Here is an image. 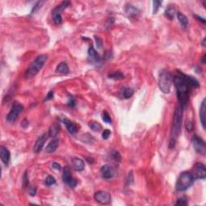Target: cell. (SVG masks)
Returning <instances> with one entry per match:
<instances>
[{
	"label": "cell",
	"mask_w": 206,
	"mask_h": 206,
	"mask_svg": "<svg viewBox=\"0 0 206 206\" xmlns=\"http://www.w3.org/2000/svg\"><path fill=\"white\" fill-rule=\"evenodd\" d=\"M0 156H1V160L3 161V163L5 165H8L10 159H11V153L9 152V150L4 146H1L0 147Z\"/></svg>",
	"instance_id": "cell-16"
},
{
	"label": "cell",
	"mask_w": 206,
	"mask_h": 206,
	"mask_svg": "<svg viewBox=\"0 0 206 206\" xmlns=\"http://www.w3.org/2000/svg\"><path fill=\"white\" fill-rule=\"evenodd\" d=\"M88 57L90 58V60L92 61V62L94 63H99L101 62V57L100 55L98 54L97 51L95 50L93 46H90L89 48V50H88Z\"/></svg>",
	"instance_id": "cell-17"
},
{
	"label": "cell",
	"mask_w": 206,
	"mask_h": 206,
	"mask_svg": "<svg viewBox=\"0 0 206 206\" xmlns=\"http://www.w3.org/2000/svg\"><path fill=\"white\" fill-rule=\"evenodd\" d=\"M202 44H203V46H204V47L205 46V38H204L203 42H202Z\"/></svg>",
	"instance_id": "cell-46"
},
{
	"label": "cell",
	"mask_w": 206,
	"mask_h": 206,
	"mask_svg": "<svg viewBox=\"0 0 206 206\" xmlns=\"http://www.w3.org/2000/svg\"><path fill=\"white\" fill-rule=\"evenodd\" d=\"M192 142H193V145L194 149L198 154H202V155H205L206 154V146L205 143L203 139L197 135H193L192 138Z\"/></svg>",
	"instance_id": "cell-8"
},
{
	"label": "cell",
	"mask_w": 206,
	"mask_h": 206,
	"mask_svg": "<svg viewBox=\"0 0 206 206\" xmlns=\"http://www.w3.org/2000/svg\"><path fill=\"white\" fill-rule=\"evenodd\" d=\"M175 14H176V8L171 6H170L165 11V16L170 20L173 19V18L175 17Z\"/></svg>",
	"instance_id": "cell-25"
},
{
	"label": "cell",
	"mask_w": 206,
	"mask_h": 206,
	"mask_svg": "<svg viewBox=\"0 0 206 206\" xmlns=\"http://www.w3.org/2000/svg\"><path fill=\"white\" fill-rule=\"evenodd\" d=\"M111 135V131L108 129H106V130H103L102 132V138L103 139H108L110 138V136Z\"/></svg>",
	"instance_id": "cell-35"
},
{
	"label": "cell",
	"mask_w": 206,
	"mask_h": 206,
	"mask_svg": "<svg viewBox=\"0 0 206 206\" xmlns=\"http://www.w3.org/2000/svg\"><path fill=\"white\" fill-rule=\"evenodd\" d=\"M205 55H204L203 57H202V63H203V64H205Z\"/></svg>",
	"instance_id": "cell-45"
},
{
	"label": "cell",
	"mask_w": 206,
	"mask_h": 206,
	"mask_svg": "<svg viewBox=\"0 0 206 206\" xmlns=\"http://www.w3.org/2000/svg\"><path fill=\"white\" fill-rule=\"evenodd\" d=\"M101 176L105 180H110L115 175V170L111 165L106 164L103 165L100 169Z\"/></svg>",
	"instance_id": "cell-12"
},
{
	"label": "cell",
	"mask_w": 206,
	"mask_h": 206,
	"mask_svg": "<svg viewBox=\"0 0 206 206\" xmlns=\"http://www.w3.org/2000/svg\"><path fill=\"white\" fill-rule=\"evenodd\" d=\"M72 163H73V168L76 170V171H81L82 170H84L85 168V163L84 161L80 159L78 157H73L72 159Z\"/></svg>",
	"instance_id": "cell-18"
},
{
	"label": "cell",
	"mask_w": 206,
	"mask_h": 206,
	"mask_svg": "<svg viewBox=\"0 0 206 206\" xmlns=\"http://www.w3.org/2000/svg\"><path fill=\"white\" fill-rule=\"evenodd\" d=\"M43 3H44L43 1H39V2H37V3H35V5L32 7V11H31V15H33V14H35V12H37V11L41 8V7L43 6Z\"/></svg>",
	"instance_id": "cell-28"
},
{
	"label": "cell",
	"mask_w": 206,
	"mask_h": 206,
	"mask_svg": "<svg viewBox=\"0 0 206 206\" xmlns=\"http://www.w3.org/2000/svg\"><path fill=\"white\" fill-rule=\"evenodd\" d=\"M62 179L63 181L65 182V184L69 186L70 188H75L77 185V180L73 177L72 174H71V171L69 170V168L68 167H65L64 168V171H63V175H62Z\"/></svg>",
	"instance_id": "cell-11"
},
{
	"label": "cell",
	"mask_w": 206,
	"mask_h": 206,
	"mask_svg": "<svg viewBox=\"0 0 206 206\" xmlns=\"http://www.w3.org/2000/svg\"><path fill=\"white\" fill-rule=\"evenodd\" d=\"M28 185V177H27V171H25L23 178V187L26 188Z\"/></svg>",
	"instance_id": "cell-36"
},
{
	"label": "cell",
	"mask_w": 206,
	"mask_h": 206,
	"mask_svg": "<svg viewBox=\"0 0 206 206\" xmlns=\"http://www.w3.org/2000/svg\"><path fill=\"white\" fill-rule=\"evenodd\" d=\"M127 182L129 185L132 184V183L134 182V176H133V174H132V171H130V174H129V176H128Z\"/></svg>",
	"instance_id": "cell-40"
},
{
	"label": "cell",
	"mask_w": 206,
	"mask_h": 206,
	"mask_svg": "<svg viewBox=\"0 0 206 206\" xmlns=\"http://www.w3.org/2000/svg\"><path fill=\"white\" fill-rule=\"evenodd\" d=\"M125 12L127 14V15L130 18H135L139 15L140 11L138 10L137 7H134L131 4H127L125 7Z\"/></svg>",
	"instance_id": "cell-15"
},
{
	"label": "cell",
	"mask_w": 206,
	"mask_h": 206,
	"mask_svg": "<svg viewBox=\"0 0 206 206\" xmlns=\"http://www.w3.org/2000/svg\"><path fill=\"white\" fill-rule=\"evenodd\" d=\"M108 77L109 78L114 79V80H122V79L124 78V75L121 72H119V71L110 73V74H109Z\"/></svg>",
	"instance_id": "cell-26"
},
{
	"label": "cell",
	"mask_w": 206,
	"mask_h": 206,
	"mask_svg": "<svg viewBox=\"0 0 206 206\" xmlns=\"http://www.w3.org/2000/svg\"><path fill=\"white\" fill-rule=\"evenodd\" d=\"M194 177L190 171H184L180 175L176 184V189L178 192H183L189 188L194 183Z\"/></svg>",
	"instance_id": "cell-4"
},
{
	"label": "cell",
	"mask_w": 206,
	"mask_h": 206,
	"mask_svg": "<svg viewBox=\"0 0 206 206\" xmlns=\"http://www.w3.org/2000/svg\"><path fill=\"white\" fill-rule=\"evenodd\" d=\"M24 110V106L22 105L21 103L15 102L13 103V105L11 106V109L10 112L7 116V120L9 122H14L17 119V118L19 114H21Z\"/></svg>",
	"instance_id": "cell-7"
},
{
	"label": "cell",
	"mask_w": 206,
	"mask_h": 206,
	"mask_svg": "<svg viewBox=\"0 0 206 206\" xmlns=\"http://www.w3.org/2000/svg\"><path fill=\"white\" fill-rule=\"evenodd\" d=\"M188 201L186 197H182L179 199L176 203V205H187Z\"/></svg>",
	"instance_id": "cell-33"
},
{
	"label": "cell",
	"mask_w": 206,
	"mask_h": 206,
	"mask_svg": "<svg viewBox=\"0 0 206 206\" xmlns=\"http://www.w3.org/2000/svg\"><path fill=\"white\" fill-rule=\"evenodd\" d=\"M174 85L176 88V93L179 100L180 106L183 109L187 106L188 101L189 98L191 85H189L186 75L184 73H179L172 78Z\"/></svg>",
	"instance_id": "cell-1"
},
{
	"label": "cell",
	"mask_w": 206,
	"mask_h": 206,
	"mask_svg": "<svg viewBox=\"0 0 206 206\" xmlns=\"http://www.w3.org/2000/svg\"><path fill=\"white\" fill-rule=\"evenodd\" d=\"M70 6V3L68 1H64L62 3H60L58 6L55 7L52 11V19L54 21L56 25H60L62 24V17H61V12L65 11V9L68 8Z\"/></svg>",
	"instance_id": "cell-6"
},
{
	"label": "cell",
	"mask_w": 206,
	"mask_h": 206,
	"mask_svg": "<svg viewBox=\"0 0 206 206\" xmlns=\"http://www.w3.org/2000/svg\"><path fill=\"white\" fill-rule=\"evenodd\" d=\"M122 96L123 98H126V99H128V98H131L134 94V90L130 88V87H124L122 89Z\"/></svg>",
	"instance_id": "cell-24"
},
{
	"label": "cell",
	"mask_w": 206,
	"mask_h": 206,
	"mask_svg": "<svg viewBox=\"0 0 206 206\" xmlns=\"http://www.w3.org/2000/svg\"><path fill=\"white\" fill-rule=\"evenodd\" d=\"M57 72L61 74H67L69 72V68H68V65L65 62L60 63L57 68Z\"/></svg>",
	"instance_id": "cell-21"
},
{
	"label": "cell",
	"mask_w": 206,
	"mask_h": 206,
	"mask_svg": "<svg viewBox=\"0 0 206 206\" xmlns=\"http://www.w3.org/2000/svg\"><path fill=\"white\" fill-rule=\"evenodd\" d=\"M186 77H187L188 82L189 85H191V87H196H196L200 86V84H199V82H198L196 79H195L193 77L187 76V75H186Z\"/></svg>",
	"instance_id": "cell-27"
},
{
	"label": "cell",
	"mask_w": 206,
	"mask_h": 206,
	"mask_svg": "<svg viewBox=\"0 0 206 206\" xmlns=\"http://www.w3.org/2000/svg\"><path fill=\"white\" fill-rule=\"evenodd\" d=\"M52 98H53V92H52V91H49V92L48 93V94H47L45 100H51V99H52Z\"/></svg>",
	"instance_id": "cell-42"
},
{
	"label": "cell",
	"mask_w": 206,
	"mask_h": 206,
	"mask_svg": "<svg viewBox=\"0 0 206 206\" xmlns=\"http://www.w3.org/2000/svg\"><path fill=\"white\" fill-rule=\"evenodd\" d=\"M111 156L113 157V159H114V160H116L118 162H120V160H121V155H120L119 152H116V151L112 152Z\"/></svg>",
	"instance_id": "cell-34"
},
{
	"label": "cell",
	"mask_w": 206,
	"mask_h": 206,
	"mask_svg": "<svg viewBox=\"0 0 206 206\" xmlns=\"http://www.w3.org/2000/svg\"><path fill=\"white\" fill-rule=\"evenodd\" d=\"M58 146H59V139L58 138H54L48 144L45 150H46V152L48 153H52L57 150Z\"/></svg>",
	"instance_id": "cell-20"
},
{
	"label": "cell",
	"mask_w": 206,
	"mask_h": 206,
	"mask_svg": "<svg viewBox=\"0 0 206 206\" xmlns=\"http://www.w3.org/2000/svg\"><path fill=\"white\" fill-rule=\"evenodd\" d=\"M28 193H29V195L30 196H34L35 195V193H36V188H35V187L31 186V187H29V188H28Z\"/></svg>",
	"instance_id": "cell-37"
},
{
	"label": "cell",
	"mask_w": 206,
	"mask_h": 206,
	"mask_svg": "<svg viewBox=\"0 0 206 206\" xmlns=\"http://www.w3.org/2000/svg\"><path fill=\"white\" fill-rule=\"evenodd\" d=\"M59 132H60V127H59L57 124L52 125L51 127H50V129H49V136L55 138V137L58 135Z\"/></svg>",
	"instance_id": "cell-23"
},
{
	"label": "cell",
	"mask_w": 206,
	"mask_h": 206,
	"mask_svg": "<svg viewBox=\"0 0 206 206\" xmlns=\"http://www.w3.org/2000/svg\"><path fill=\"white\" fill-rule=\"evenodd\" d=\"M183 110H184V109L179 105L176 108V110H175V113H174L173 122H172V127H171V137H170L169 144H168L170 149H172V148L175 147L177 138L179 137L180 131H181Z\"/></svg>",
	"instance_id": "cell-2"
},
{
	"label": "cell",
	"mask_w": 206,
	"mask_h": 206,
	"mask_svg": "<svg viewBox=\"0 0 206 206\" xmlns=\"http://www.w3.org/2000/svg\"><path fill=\"white\" fill-rule=\"evenodd\" d=\"M194 17H195L196 19H197V20H199V21H201L203 24H205V19H203V18H201V17L198 16V15H194Z\"/></svg>",
	"instance_id": "cell-44"
},
{
	"label": "cell",
	"mask_w": 206,
	"mask_h": 206,
	"mask_svg": "<svg viewBox=\"0 0 206 206\" xmlns=\"http://www.w3.org/2000/svg\"><path fill=\"white\" fill-rule=\"evenodd\" d=\"M177 18L183 27H187L188 25V19L182 12H177Z\"/></svg>",
	"instance_id": "cell-22"
},
{
	"label": "cell",
	"mask_w": 206,
	"mask_h": 206,
	"mask_svg": "<svg viewBox=\"0 0 206 206\" xmlns=\"http://www.w3.org/2000/svg\"><path fill=\"white\" fill-rule=\"evenodd\" d=\"M162 4L160 1H153V14L157 13L158 10L160 8V6Z\"/></svg>",
	"instance_id": "cell-32"
},
{
	"label": "cell",
	"mask_w": 206,
	"mask_h": 206,
	"mask_svg": "<svg viewBox=\"0 0 206 206\" xmlns=\"http://www.w3.org/2000/svg\"><path fill=\"white\" fill-rule=\"evenodd\" d=\"M76 104V102H75V99L73 98V97H70L69 99H68V106H74Z\"/></svg>",
	"instance_id": "cell-39"
},
{
	"label": "cell",
	"mask_w": 206,
	"mask_h": 206,
	"mask_svg": "<svg viewBox=\"0 0 206 206\" xmlns=\"http://www.w3.org/2000/svg\"><path fill=\"white\" fill-rule=\"evenodd\" d=\"M159 87L164 93H169L172 84V76L168 70L163 69L159 75Z\"/></svg>",
	"instance_id": "cell-5"
},
{
	"label": "cell",
	"mask_w": 206,
	"mask_h": 206,
	"mask_svg": "<svg viewBox=\"0 0 206 206\" xmlns=\"http://www.w3.org/2000/svg\"><path fill=\"white\" fill-rule=\"evenodd\" d=\"M56 184V179L52 176H48L45 180V185L47 186H52Z\"/></svg>",
	"instance_id": "cell-30"
},
{
	"label": "cell",
	"mask_w": 206,
	"mask_h": 206,
	"mask_svg": "<svg viewBox=\"0 0 206 206\" xmlns=\"http://www.w3.org/2000/svg\"><path fill=\"white\" fill-rule=\"evenodd\" d=\"M49 133H43L42 135H40L37 138V140L35 142L34 147H33V152L35 153H39L41 152V150L43 149V145L47 141V139L49 138Z\"/></svg>",
	"instance_id": "cell-13"
},
{
	"label": "cell",
	"mask_w": 206,
	"mask_h": 206,
	"mask_svg": "<svg viewBox=\"0 0 206 206\" xmlns=\"http://www.w3.org/2000/svg\"><path fill=\"white\" fill-rule=\"evenodd\" d=\"M62 122L65 125L67 130H68L71 135H74V134H76L77 132L78 131V127H77V125L75 124L74 122L70 121V120L68 119V118H64V119L62 120Z\"/></svg>",
	"instance_id": "cell-14"
},
{
	"label": "cell",
	"mask_w": 206,
	"mask_h": 206,
	"mask_svg": "<svg viewBox=\"0 0 206 206\" xmlns=\"http://www.w3.org/2000/svg\"><path fill=\"white\" fill-rule=\"evenodd\" d=\"M52 168L56 169V170H60L61 169V166H60V163L54 162V163H52Z\"/></svg>",
	"instance_id": "cell-41"
},
{
	"label": "cell",
	"mask_w": 206,
	"mask_h": 206,
	"mask_svg": "<svg viewBox=\"0 0 206 206\" xmlns=\"http://www.w3.org/2000/svg\"><path fill=\"white\" fill-rule=\"evenodd\" d=\"M94 199L101 205H107L111 201V195L105 191H98L94 193Z\"/></svg>",
	"instance_id": "cell-10"
},
{
	"label": "cell",
	"mask_w": 206,
	"mask_h": 206,
	"mask_svg": "<svg viewBox=\"0 0 206 206\" xmlns=\"http://www.w3.org/2000/svg\"><path fill=\"white\" fill-rule=\"evenodd\" d=\"M200 119H201L202 127L205 129V99H204L200 106Z\"/></svg>",
	"instance_id": "cell-19"
},
{
	"label": "cell",
	"mask_w": 206,
	"mask_h": 206,
	"mask_svg": "<svg viewBox=\"0 0 206 206\" xmlns=\"http://www.w3.org/2000/svg\"><path fill=\"white\" fill-rule=\"evenodd\" d=\"M193 174L194 179L205 180L206 177V170L205 166L201 163H196L193 166Z\"/></svg>",
	"instance_id": "cell-9"
},
{
	"label": "cell",
	"mask_w": 206,
	"mask_h": 206,
	"mask_svg": "<svg viewBox=\"0 0 206 206\" xmlns=\"http://www.w3.org/2000/svg\"><path fill=\"white\" fill-rule=\"evenodd\" d=\"M47 60H48V55L47 54H42L38 56L26 70L25 77L27 79L34 77L41 70V68H43V65L46 63Z\"/></svg>",
	"instance_id": "cell-3"
},
{
	"label": "cell",
	"mask_w": 206,
	"mask_h": 206,
	"mask_svg": "<svg viewBox=\"0 0 206 206\" xmlns=\"http://www.w3.org/2000/svg\"><path fill=\"white\" fill-rule=\"evenodd\" d=\"M95 41H96V44H97L98 49H102V40L99 37L95 36Z\"/></svg>",
	"instance_id": "cell-38"
},
{
	"label": "cell",
	"mask_w": 206,
	"mask_h": 206,
	"mask_svg": "<svg viewBox=\"0 0 206 206\" xmlns=\"http://www.w3.org/2000/svg\"><path fill=\"white\" fill-rule=\"evenodd\" d=\"M90 127L92 129L93 131H99L102 129V126L99 122H91L89 123Z\"/></svg>",
	"instance_id": "cell-29"
},
{
	"label": "cell",
	"mask_w": 206,
	"mask_h": 206,
	"mask_svg": "<svg viewBox=\"0 0 206 206\" xmlns=\"http://www.w3.org/2000/svg\"><path fill=\"white\" fill-rule=\"evenodd\" d=\"M102 120L106 123H111V118L107 111H104L102 114Z\"/></svg>",
	"instance_id": "cell-31"
},
{
	"label": "cell",
	"mask_w": 206,
	"mask_h": 206,
	"mask_svg": "<svg viewBox=\"0 0 206 206\" xmlns=\"http://www.w3.org/2000/svg\"><path fill=\"white\" fill-rule=\"evenodd\" d=\"M193 123H192L191 122H187V123H186V128H187L188 130H192V129H193Z\"/></svg>",
	"instance_id": "cell-43"
}]
</instances>
